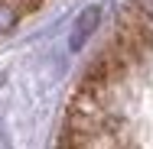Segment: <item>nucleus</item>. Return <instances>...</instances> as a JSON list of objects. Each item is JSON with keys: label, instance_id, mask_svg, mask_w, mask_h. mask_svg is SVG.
Masks as SVG:
<instances>
[{"label": "nucleus", "instance_id": "nucleus-1", "mask_svg": "<svg viewBox=\"0 0 153 149\" xmlns=\"http://www.w3.org/2000/svg\"><path fill=\"white\" fill-rule=\"evenodd\" d=\"M98 20H101V10H98V7H88V10L78 16L75 32H72V42H68V46H72V52H78V49L85 46V39H88V36L94 32V26H98Z\"/></svg>", "mask_w": 153, "mask_h": 149}, {"label": "nucleus", "instance_id": "nucleus-2", "mask_svg": "<svg viewBox=\"0 0 153 149\" xmlns=\"http://www.w3.org/2000/svg\"><path fill=\"white\" fill-rule=\"evenodd\" d=\"M16 23H20V10H16L13 3H3V0H0V36L10 32Z\"/></svg>", "mask_w": 153, "mask_h": 149}, {"label": "nucleus", "instance_id": "nucleus-3", "mask_svg": "<svg viewBox=\"0 0 153 149\" xmlns=\"http://www.w3.org/2000/svg\"><path fill=\"white\" fill-rule=\"evenodd\" d=\"M134 7H137L140 13H147V16L153 20V0H134Z\"/></svg>", "mask_w": 153, "mask_h": 149}]
</instances>
